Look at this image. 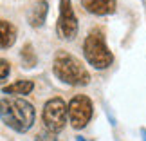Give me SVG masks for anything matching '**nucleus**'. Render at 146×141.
<instances>
[{"label":"nucleus","mask_w":146,"mask_h":141,"mask_svg":"<svg viewBox=\"0 0 146 141\" xmlns=\"http://www.w3.org/2000/svg\"><path fill=\"white\" fill-rule=\"evenodd\" d=\"M83 54H85L88 63L99 71L110 67L112 61H114V54L106 45L105 35L101 29H92L88 33V36L85 38V43H83Z\"/></svg>","instance_id":"obj_3"},{"label":"nucleus","mask_w":146,"mask_h":141,"mask_svg":"<svg viewBox=\"0 0 146 141\" xmlns=\"http://www.w3.org/2000/svg\"><path fill=\"white\" fill-rule=\"evenodd\" d=\"M20 56H22V60H24V65L25 67H35L36 65V54H35V51H33V45L31 43H25L24 45V49H22V53H20Z\"/></svg>","instance_id":"obj_11"},{"label":"nucleus","mask_w":146,"mask_h":141,"mask_svg":"<svg viewBox=\"0 0 146 141\" xmlns=\"http://www.w3.org/2000/svg\"><path fill=\"white\" fill-rule=\"evenodd\" d=\"M47 13H49L47 0H38V4L31 9V13H29V24L33 27H42L43 24H45Z\"/></svg>","instance_id":"obj_8"},{"label":"nucleus","mask_w":146,"mask_h":141,"mask_svg":"<svg viewBox=\"0 0 146 141\" xmlns=\"http://www.w3.org/2000/svg\"><path fill=\"white\" fill-rule=\"evenodd\" d=\"M92 112H94V107H92V101L87 98V96H74L69 105H67V116H69V123L76 130L87 127V123L90 121L92 118Z\"/></svg>","instance_id":"obj_5"},{"label":"nucleus","mask_w":146,"mask_h":141,"mask_svg":"<svg viewBox=\"0 0 146 141\" xmlns=\"http://www.w3.org/2000/svg\"><path fill=\"white\" fill-rule=\"evenodd\" d=\"M16 40V29L7 20H0V49H7Z\"/></svg>","instance_id":"obj_9"},{"label":"nucleus","mask_w":146,"mask_h":141,"mask_svg":"<svg viewBox=\"0 0 146 141\" xmlns=\"http://www.w3.org/2000/svg\"><path fill=\"white\" fill-rule=\"evenodd\" d=\"M83 7H85L88 13L98 15V16H105L110 15L115 11V0H81Z\"/></svg>","instance_id":"obj_7"},{"label":"nucleus","mask_w":146,"mask_h":141,"mask_svg":"<svg viewBox=\"0 0 146 141\" xmlns=\"http://www.w3.org/2000/svg\"><path fill=\"white\" fill-rule=\"evenodd\" d=\"M36 118L35 107L24 98L0 100V120L16 132H27Z\"/></svg>","instance_id":"obj_1"},{"label":"nucleus","mask_w":146,"mask_h":141,"mask_svg":"<svg viewBox=\"0 0 146 141\" xmlns=\"http://www.w3.org/2000/svg\"><path fill=\"white\" fill-rule=\"evenodd\" d=\"M52 71L56 78L60 82L67 83V85H88V82H90L88 71L72 54H67V53L56 54Z\"/></svg>","instance_id":"obj_2"},{"label":"nucleus","mask_w":146,"mask_h":141,"mask_svg":"<svg viewBox=\"0 0 146 141\" xmlns=\"http://www.w3.org/2000/svg\"><path fill=\"white\" fill-rule=\"evenodd\" d=\"M56 35L61 40H72L78 35V18L70 0H60V16L56 22Z\"/></svg>","instance_id":"obj_6"},{"label":"nucleus","mask_w":146,"mask_h":141,"mask_svg":"<svg viewBox=\"0 0 146 141\" xmlns=\"http://www.w3.org/2000/svg\"><path fill=\"white\" fill-rule=\"evenodd\" d=\"M42 120L49 132H61L67 125V103L61 98L49 100L42 112Z\"/></svg>","instance_id":"obj_4"},{"label":"nucleus","mask_w":146,"mask_h":141,"mask_svg":"<svg viewBox=\"0 0 146 141\" xmlns=\"http://www.w3.org/2000/svg\"><path fill=\"white\" fill-rule=\"evenodd\" d=\"M76 141H85V139H83V138H78V139H76Z\"/></svg>","instance_id":"obj_13"},{"label":"nucleus","mask_w":146,"mask_h":141,"mask_svg":"<svg viewBox=\"0 0 146 141\" xmlns=\"http://www.w3.org/2000/svg\"><path fill=\"white\" fill-rule=\"evenodd\" d=\"M9 72H11V65H9V61H7V60H4V58H0V83H4L5 80H7Z\"/></svg>","instance_id":"obj_12"},{"label":"nucleus","mask_w":146,"mask_h":141,"mask_svg":"<svg viewBox=\"0 0 146 141\" xmlns=\"http://www.w3.org/2000/svg\"><path fill=\"white\" fill-rule=\"evenodd\" d=\"M33 89H35V83H33L31 80H20V82L11 83V85H5V87H4V92H5V94L25 96V94H29Z\"/></svg>","instance_id":"obj_10"}]
</instances>
